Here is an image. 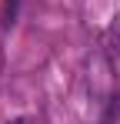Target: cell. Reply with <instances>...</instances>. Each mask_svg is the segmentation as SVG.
I'll use <instances>...</instances> for the list:
<instances>
[{"label": "cell", "mask_w": 120, "mask_h": 124, "mask_svg": "<svg viewBox=\"0 0 120 124\" xmlns=\"http://www.w3.org/2000/svg\"><path fill=\"white\" fill-rule=\"evenodd\" d=\"M113 37H117V40H120V20H117V27H113Z\"/></svg>", "instance_id": "7a4b0ae2"}, {"label": "cell", "mask_w": 120, "mask_h": 124, "mask_svg": "<svg viewBox=\"0 0 120 124\" xmlns=\"http://www.w3.org/2000/svg\"><path fill=\"white\" fill-rule=\"evenodd\" d=\"M17 3L20 0H3V10H0V27L3 30H10L13 20H17Z\"/></svg>", "instance_id": "6da1fadb"}, {"label": "cell", "mask_w": 120, "mask_h": 124, "mask_svg": "<svg viewBox=\"0 0 120 124\" xmlns=\"http://www.w3.org/2000/svg\"><path fill=\"white\" fill-rule=\"evenodd\" d=\"M13 124H30V121H13Z\"/></svg>", "instance_id": "3957f363"}]
</instances>
